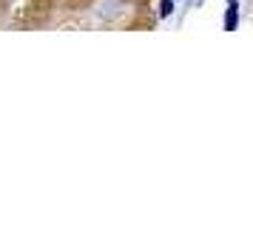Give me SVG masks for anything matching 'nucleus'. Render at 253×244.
<instances>
[{"mask_svg": "<svg viewBox=\"0 0 253 244\" xmlns=\"http://www.w3.org/2000/svg\"><path fill=\"white\" fill-rule=\"evenodd\" d=\"M236 23H239V14H236V0H230V9H228V14H225V29H228V32H233V29H236Z\"/></svg>", "mask_w": 253, "mask_h": 244, "instance_id": "1", "label": "nucleus"}, {"mask_svg": "<svg viewBox=\"0 0 253 244\" xmlns=\"http://www.w3.org/2000/svg\"><path fill=\"white\" fill-rule=\"evenodd\" d=\"M171 12H173V0H162V3H160V14H162V17H168Z\"/></svg>", "mask_w": 253, "mask_h": 244, "instance_id": "2", "label": "nucleus"}]
</instances>
